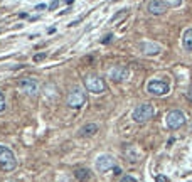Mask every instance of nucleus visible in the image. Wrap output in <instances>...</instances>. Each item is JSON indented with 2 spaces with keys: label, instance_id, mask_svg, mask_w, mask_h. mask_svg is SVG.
I'll use <instances>...</instances> for the list:
<instances>
[{
  "label": "nucleus",
  "instance_id": "nucleus-13",
  "mask_svg": "<svg viewBox=\"0 0 192 182\" xmlns=\"http://www.w3.org/2000/svg\"><path fill=\"white\" fill-rule=\"evenodd\" d=\"M125 154H127V159L130 160V162H138L140 157H142V152L135 145H128L125 148Z\"/></svg>",
  "mask_w": 192,
  "mask_h": 182
},
{
  "label": "nucleus",
  "instance_id": "nucleus-2",
  "mask_svg": "<svg viewBox=\"0 0 192 182\" xmlns=\"http://www.w3.org/2000/svg\"><path fill=\"white\" fill-rule=\"evenodd\" d=\"M17 167V159H15V154L10 150L9 147L0 145V169L5 172H12Z\"/></svg>",
  "mask_w": 192,
  "mask_h": 182
},
{
  "label": "nucleus",
  "instance_id": "nucleus-19",
  "mask_svg": "<svg viewBox=\"0 0 192 182\" xmlns=\"http://www.w3.org/2000/svg\"><path fill=\"white\" fill-rule=\"evenodd\" d=\"M5 110V98H3V93L0 91V113Z\"/></svg>",
  "mask_w": 192,
  "mask_h": 182
},
{
  "label": "nucleus",
  "instance_id": "nucleus-10",
  "mask_svg": "<svg viewBox=\"0 0 192 182\" xmlns=\"http://www.w3.org/2000/svg\"><path fill=\"white\" fill-rule=\"evenodd\" d=\"M147 10L152 15H162L167 10V5L164 3V0H150L147 3Z\"/></svg>",
  "mask_w": 192,
  "mask_h": 182
},
{
  "label": "nucleus",
  "instance_id": "nucleus-5",
  "mask_svg": "<svg viewBox=\"0 0 192 182\" xmlns=\"http://www.w3.org/2000/svg\"><path fill=\"white\" fill-rule=\"evenodd\" d=\"M165 125L170 128V130H177L182 125H185V115L182 113L180 110H172L167 113L165 117Z\"/></svg>",
  "mask_w": 192,
  "mask_h": 182
},
{
  "label": "nucleus",
  "instance_id": "nucleus-26",
  "mask_svg": "<svg viewBox=\"0 0 192 182\" xmlns=\"http://www.w3.org/2000/svg\"><path fill=\"white\" fill-rule=\"evenodd\" d=\"M187 98H189V100L192 101V88H190L189 91H187Z\"/></svg>",
  "mask_w": 192,
  "mask_h": 182
},
{
  "label": "nucleus",
  "instance_id": "nucleus-25",
  "mask_svg": "<svg viewBox=\"0 0 192 182\" xmlns=\"http://www.w3.org/2000/svg\"><path fill=\"white\" fill-rule=\"evenodd\" d=\"M46 7H47V5H46V3H39V5L36 7V10H44Z\"/></svg>",
  "mask_w": 192,
  "mask_h": 182
},
{
  "label": "nucleus",
  "instance_id": "nucleus-12",
  "mask_svg": "<svg viewBox=\"0 0 192 182\" xmlns=\"http://www.w3.org/2000/svg\"><path fill=\"white\" fill-rule=\"evenodd\" d=\"M96 132H98V125H96V123H88V125L79 128L78 135L83 136V138H86V136H93Z\"/></svg>",
  "mask_w": 192,
  "mask_h": 182
},
{
  "label": "nucleus",
  "instance_id": "nucleus-14",
  "mask_svg": "<svg viewBox=\"0 0 192 182\" xmlns=\"http://www.w3.org/2000/svg\"><path fill=\"white\" fill-rule=\"evenodd\" d=\"M74 177H76L79 182H88L91 177V172H89V169H86V167H79L74 170Z\"/></svg>",
  "mask_w": 192,
  "mask_h": 182
},
{
  "label": "nucleus",
  "instance_id": "nucleus-23",
  "mask_svg": "<svg viewBox=\"0 0 192 182\" xmlns=\"http://www.w3.org/2000/svg\"><path fill=\"white\" fill-rule=\"evenodd\" d=\"M111 37H113V36H111V34H108V36H105V39H103V41H101V42H103V44H108V42H110V41H111Z\"/></svg>",
  "mask_w": 192,
  "mask_h": 182
},
{
  "label": "nucleus",
  "instance_id": "nucleus-21",
  "mask_svg": "<svg viewBox=\"0 0 192 182\" xmlns=\"http://www.w3.org/2000/svg\"><path fill=\"white\" fill-rule=\"evenodd\" d=\"M122 182H137V179H135V177H132V175H125L122 179Z\"/></svg>",
  "mask_w": 192,
  "mask_h": 182
},
{
  "label": "nucleus",
  "instance_id": "nucleus-6",
  "mask_svg": "<svg viewBox=\"0 0 192 182\" xmlns=\"http://www.w3.org/2000/svg\"><path fill=\"white\" fill-rule=\"evenodd\" d=\"M84 101H86V96L79 88L71 89L69 94L66 96V105H68L69 108H81V106L84 105Z\"/></svg>",
  "mask_w": 192,
  "mask_h": 182
},
{
  "label": "nucleus",
  "instance_id": "nucleus-4",
  "mask_svg": "<svg viewBox=\"0 0 192 182\" xmlns=\"http://www.w3.org/2000/svg\"><path fill=\"white\" fill-rule=\"evenodd\" d=\"M84 86H86L88 91H91V93H94V94H101L106 91V83L99 76H86Z\"/></svg>",
  "mask_w": 192,
  "mask_h": 182
},
{
  "label": "nucleus",
  "instance_id": "nucleus-27",
  "mask_svg": "<svg viewBox=\"0 0 192 182\" xmlns=\"http://www.w3.org/2000/svg\"><path fill=\"white\" fill-rule=\"evenodd\" d=\"M64 3H68V5H71V3H73V0H64Z\"/></svg>",
  "mask_w": 192,
  "mask_h": 182
},
{
  "label": "nucleus",
  "instance_id": "nucleus-7",
  "mask_svg": "<svg viewBox=\"0 0 192 182\" xmlns=\"http://www.w3.org/2000/svg\"><path fill=\"white\" fill-rule=\"evenodd\" d=\"M17 88L22 91V93L34 96V94L39 93V83H37V79H34V78H22V79H19V83H17Z\"/></svg>",
  "mask_w": 192,
  "mask_h": 182
},
{
  "label": "nucleus",
  "instance_id": "nucleus-16",
  "mask_svg": "<svg viewBox=\"0 0 192 182\" xmlns=\"http://www.w3.org/2000/svg\"><path fill=\"white\" fill-rule=\"evenodd\" d=\"M164 3L167 5V9H175L182 5V0H164Z\"/></svg>",
  "mask_w": 192,
  "mask_h": 182
},
{
  "label": "nucleus",
  "instance_id": "nucleus-22",
  "mask_svg": "<svg viewBox=\"0 0 192 182\" xmlns=\"http://www.w3.org/2000/svg\"><path fill=\"white\" fill-rule=\"evenodd\" d=\"M155 180H157V182H169V179H167L165 175H157Z\"/></svg>",
  "mask_w": 192,
  "mask_h": 182
},
{
  "label": "nucleus",
  "instance_id": "nucleus-8",
  "mask_svg": "<svg viewBox=\"0 0 192 182\" xmlns=\"http://www.w3.org/2000/svg\"><path fill=\"white\" fill-rule=\"evenodd\" d=\"M115 159L111 155H99L98 159H96V162H94V167H96V170L98 172H108L110 169H113L115 167Z\"/></svg>",
  "mask_w": 192,
  "mask_h": 182
},
{
  "label": "nucleus",
  "instance_id": "nucleus-9",
  "mask_svg": "<svg viewBox=\"0 0 192 182\" xmlns=\"http://www.w3.org/2000/svg\"><path fill=\"white\" fill-rule=\"evenodd\" d=\"M110 78L116 83H122L128 78V68L127 66H113L110 69Z\"/></svg>",
  "mask_w": 192,
  "mask_h": 182
},
{
  "label": "nucleus",
  "instance_id": "nucleus-18",
  "mask_svg": "<svg viewBox=\"0 0 192 182\" xmlns=\"http://www.w3.org/2000/svg\"><path fill=\"white\" fill-rule=\"evenodd\" d=\"M125 15H128V10H123V12H120V14H116L113 19H111V22H116L118 19H122V17H125Z\"/></svg>",
  "mask_w": 192,
  "mask_h": 182
},
{
  "label": "nucleus",
  "instance_id": "nucleus-1",
  "mask_svg": "<svg viewBox=\"0 0 192 182\" xmlns=\"http://www.w3.org/2000/svg\"><path fill=\"white\" fill-rule=\"evenodd\" d=\"M153 115H155V108L150 103H142V105H138L133 110L132 118L135 123H147L148 120L153 118Z\"/></svg>",
  "mask_w": 192,
  "mask_h": 182
},
{
  "label": "nucleus",
  "instance_id": "nucleus-3",
  "mask_svg": "<svg viewBox=\"0 0 192 182\" xmlns=\"http://www.w3.org/2000/svg\"><path fill=\"white\" fill-rule=\"evenodd\" d=\"M147 91L153 96H165L170 93V84L164 79H150L147 83Z\"/></svg>",
  "mask_w": 192,
  "mask_h": 182
},
{
  "label": "nucleus",
  "instance_id": "nucleus-20",
  "mask_svg": "<svg viewBox=\"0 0 192 182\" xmlns=\"http://www.w3.org/2000/svg\"><path fill=\"white\" fill-rule=\"evenodd\" d=\"M57 7H59V0H52L51 5H49V9H51V10H56Z\"/></svg>",
  "mask_w": 192,
  "mask_h": 182
},
{
  "label": "nucleus",
  "instance_id": "nucleus-11",
  "mask_svg": "<svg viewBox=\"0 0 192 182\" xmlns=\"http://www.w3.org/2000/svg\"><path fill=\"white\" fill-rule=\"evenodd\" d=\"M140 51L143 52V54H147V56H155V54H158V52L162 51V47L158 44H155V42H148V41H145V42L140 44Z\"/></svg>",
  "mask_w": 192,
  "mask_h": 182
},
{
  "label": "nucleus",
  "instance_id": "nucleus-17",
  "mask_svg": "<svg viewBox=\"0 0 192 182\" xmlns=\"http://www.w3.org/2000/svg\"><path fill=\"white\" fill-rule=\"evenodd\" d=\"M46 57H47V54H46V52H39V54H36L32 59H34V63H42Z\"/></svg>",
  "mask_w": 192,
  "mask_h": 182
},
{
  "label": "nucleus",
  "instance_id": "nucleus-24",
  "mask_svg": "<svg viewBox=\"0 0 192 182\" xmlns=\"http://www.w3.org/2000/svg\"><path fill=\"white\" fill-rule=\"evenodd\" d=\"M113 174H115V175H120V174H122V169L115 165V167H113Z\"/></svg>",
  "mask_w": 192,
  "mask_h": 182
},
{
  "label": "nucleus",
  "instance_id": "nucleus-15",
  "mask_svg": "<svg viewBox=\"0 0 192 182\" xmlns=\"http://www.w3.org/2000/svg\"><path fill=\"white\" fill-rule=\"evenodd\" d=\"M182 46L187 52H192V29H187L182 36Z\"/></svg>",
  "mask_w": 192,
  "mask_h": 182
}]
</instances>
